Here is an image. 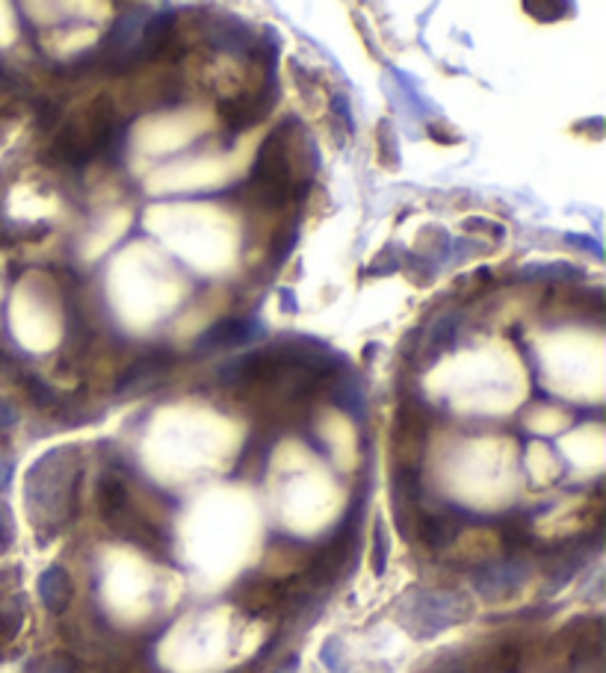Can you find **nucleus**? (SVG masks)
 Instances as JSON below:
<instances>
[{
  "instance_id": "nucleus-8",
  "label": "nucleus",
  "mask_w": 606,
  "mask_h": 673,
  "mask_svg": "<svg viewBox=\"0 0 606 673\" xmlns=\"http://www.w3.org/2000/svg\"><path fill=\"white\" fill-rule=\"evenodd\" d=\"M258 334L254 319H222L213 325L205 337H201V349H231V346H243Z\"/></svg>"
},
{
  "instance_id": "nucleus-14",
  "label": "nucleus",
  "mask_w": 606,
  "mask_h": 673,
  "mask_svg": "<svg viewBox=\"0 0 606 673\" xmlns=\"http://www.w3.org/2000/svg\"><path fill=\"white\" fill-rule=\"evenodd\" d=\"M21 385H24L28 396L39 404V408H54V404L60 402V396H56L54 387H48L39 376H24L21 378Z\"/></svg>"
},
{
  "instance_id": "nucleus-5",
  "label": "nucleus",
  "mask_w": 606,
  "mask_h": 673,
  "mask_svg": "<svg viewBox=\"0 0 606 673\" xmlns=\"http://www.w3.org/2000/svg\"><path fill=\"white\" fill-rule=\"evenodd\" d=\"M175 358L166 349H152L145 351L143 358L130 364L125 369V376L118 378V393H139L145 387H152L157 378H164L169 369H173Z\"/></svg>"
},
{
  "instance_id": "nucleus-16",
  "label": "nucleus",
  "mask_w": 606,
  "mask_h": 673,
  "mask_svg": "<svg viewBox=\"0 0 606 673\" xmlns=\"http://www.w3.org/2000/svg\"><path fill=\"white\" fill-rule=\"evenodd\" d=\"M28 673H74V664L65 655H48L30 664Z\"/></svg>"
},
{
  "instance_id": "nucleus-2",
  "label": "nucleus",
  "mask_w": 606,
  "mask_h": 673,
  "mask_svg": "<svg viewBox=\"0 0 606 673\" xmlns=\"http://www.w3.org/2000/svg\"><path fill=\"white\" fill-rule=\"evenodd\" d=\"M468 618V600L450 588H411L399 597L397 620L408 635L435 638Z\"/></svg>"
},
{
  "instance_id": "nucleus-6",
  "label": "nucleus",
  "mask_w": 606,
  "mask_h": 673,
  "mask_svg": "<svg viewBox=\"0 0 606 673\" xmlns=\"http://www.w3.org/2000/svg\"><path fill=\"white\" fill-rule=\"evenodd\" d=\"M237 600L243 602L249 611H254V614H263V611H275L281 602H288L290 588L281 585L279 579H254V582H245L240 588Z\"/></svg>"
},
{
  "instance_id": "nucleus-3",
  "label": "nucleus",
  "mask_w": 606,
  "mask_h": 673,
  "mask_svg": "<svg viewBox=\"0 0 606 673\" xmlns=\"http://www.w3.org/2000/svg\"><path fill=\"white\" fill-rule=\"evenodd\" d=\"M426 440V413L417 402L399 404L397 422H394V470H417L420 464V452H424Z\"/></svg>"
},
{
  "instance_id": "nucleus-11",
  "label": "nucleus",
  "mask_w": 606,
  "mask_h": 673,
  "mask_svg": "<svg viewBox=\"0 0 606 673\" xmlns=\"http://www.w3.org/2000/svg\"><path fill=\"white\" fill-rule=\"evenodd\" d=\"M524 10L535 21H560L571 15V0H524Z\"/></svg>"
},
{
  "instance_id": "nucleus-13",
  "label": "nucleus",
  "mask_w": 606,
  "mask_h": 673,
  "mask_svg": "<svg viewBox=\"0 0 606 673\" xmlns=\"http://www.w3.org/2000/svg\"><path fill=\"white\" fill-rule=\"evenodd\" d=\"M388 553H390V540H388V529H385V520H376L373 523V553H370L376 576H385Z\"/></svg>"
},
{
  "instance_id": "nucleus-7",
  "label": "nucleus",
  "mask_w": 606,
  "mask_h": 673,
  "mask_svg": "<svg viewBox=\"0 0 606 673\" xmlns=\"http://www.w3.org/2000/svg\"><path fill=\"white\" fill-rule=\"evenodd\" d=\"M39 600H42V606H45L51 614H60V611L69 606V600H72V579H69V574H65L60 565H51L42 570V576H39Z\"/></svg>"
},
{
  "instance_id": "nucleus-9",
  "label": "nucleus",
  "mask_w": 606,
  "mask_h": 673,
  "mask_svg": "<svg viewBox=\"0 0 606 673\" xmlns=\"http://www.w3.org/2000/svg\"><path fill=\"white\" fill-rule=\"evenodd\" d=\"M95 500H98L101 514H104L109 523L122 520V517L127 514V505H130V496H127L125 482H122L118 476H113V473H107V476L101 479Z\"/></svg>"
},
{
  "instance_id": "nucleus-12",
  "label": "nucleus",
  "mask_w": 606,
  "mask_h": 673,
  "mask_svg": "<svg viewBox=\"0 0 606 673\" xmlns=\"http://www.w3.org/2000/svg\"><path fill=\"white\" fill-rule=\"evenodd\" d=\"M397 136H394V127H390V122H385L382 118L379 125H376V154H379V162L382 166H394L397 169V143H394Z\"/></svg>"
},
{
  "instance_id": "nucleus-21",
  "label": "nucleus",
  "mask_w": 606,
  "mask_h": 673,
  "mask_svg": "<svg viewBox=\"0 0 606 673\" xmlns=\"http://www.w3.org/2000/svg\"><path fill=\"white\" fill-rule=\"evenodd\" d=\"M296 671H299V655H290L288 662L281 664V667L275 673H296Z\"/></svg>"
},
{
  "instance_id": "nucleus-20",
  "label": "nucleus",
  "mask_w": 606,
  "mask_h": 673,
  "mask_svg": "<svg viewBox=\"0 0 606 673\" xmlns=\"http://www.w3.org/2000/svg\"><path fill=\"white\" fill-rule=\"evenodd\" d=\"M12 473H15V464L10 459H0V491H7L12 482Z\"/></svg>"
},
{
  "instance_id": "nucleus-1",
  "label": "nucleus",
  "mask_w": 606,
  "mask_h": 673,
  "mask_svg": "<svg viewBox=\"0 0 606 673\" xmlns=\"http://www.w3.org/2000/svg\"><path fill=\"white\" fill-rule=\"evenodd\" d=\"M77 479H81V464L77 452L72 446L54 449L30 467L28 473V508L33 523L42 526H60L74 508V494H77Z\"/></svg>"
},
{
  "instance_id": "nucleus-17",
  "label": "nucleus",
  "mask_w": 606,
  "mask_h": 673,
  "mask_svg": "<svg viewBox=\"0 0 606 673\" xmlns=\"http://www.w3.org/2000/svg\"><path fill=\"white\" fill-rule=\"evenodd\" d=\"M320 659L326 662L328 671H344V644H341V638H328L326 644H323V650H320Z\"/></svg>"
},
{
  "instance_id": "nucleus-10",
  "label": "nucleus",
  "mask_w": 606,
  "mask_h": 673,
  "mask_svg": "<svg viewBox=\"0 0 606 673\" xmlns=\"http://www.w3.org/2000/svg\"><path fill=\"white\" fill-rule=\"evenodd\" d=\"M21 623H24V606L19 600H10L0 606V659L7 653V646L19 638Z\"/></svg>"
},
{
  "instance_id": "nucleus-19",
  "label": "nucleus",
  "mask_w": 606,
  "mask_h": 673,
  "mask_svg": "<svg viewBox=\"0 0 606 673\" xmlns=\"http://www.w3.org/2000/svg\"><path fill=\"white\" fill-rule=\"evenodd\" d=\"M19 422V411H15V404L7 402V399H0V431L12 429Z\"/></svg>"
},
{
  "instance_id": "nucleus-4",
  "label": "nucleus",
  "mask_w": 606,
  "mask_h": 673,
  "mask_svg": "<svg viewBox=\"0 0 606 673\" xmlns=\"http://www.w3.org/2000/svg\"><path fill=\"white\" fill-rule=\"evenodd\" d=\"M530 576V565L521 558H506V561H494L480 570H473L471 582L480 591L482 600H503L512 591H518Z\"/></svg>"
},
{
  "instance_id": "nucleus-15",
  "label": "nucleus",
  "mask_w": 606,
  "mask_h": 673,
  "mask_svg": "<svg viewBox=\"0 0 606 673\" xmlns=\"http://www.w3.org/2000/svg\"><path fill=\"white\" fill-rule=\"evenodd\" d=\"M424 673H471V664L462 653H443Z\"/></svg>"
},
{
  "instance_id": "nucleus-18",
  "label": "nucleus",
  "mask_w": 606,
  "mask_h": 673,
  "mask_svg": "<svg viewBox=\"0 0 606 673\" xmlns=\"http://www.w3.org/2000/svg\"><path fill=\"white\" fill-rule=\"evenodd\" d=\"M15 540V520H12V512L7 508V503L0 500V553H7Z\"/></svg>"
}]
</instances>
